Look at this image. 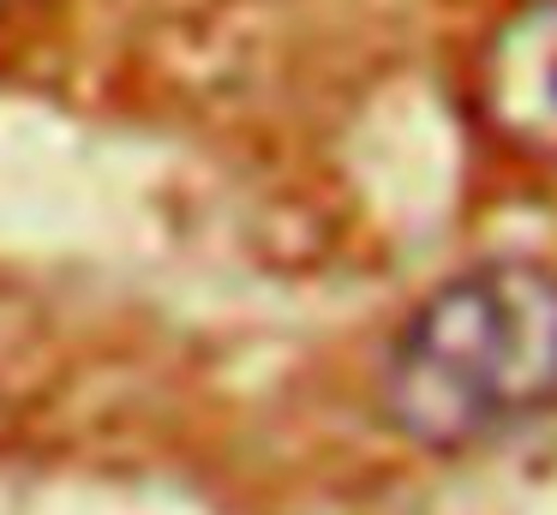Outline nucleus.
<instances>
[{"label":"nucleus","mask_w":557,"mask_h":515,"mask_svg":"<svg viewBox=\"0 0 557 515\" xmlns=\"http://www.w3.org/2000/svg\"><path fill=\"white\" fill-rule=\"evenodd\" d=\"M13 7H25V0H0V12H13Z\"/></svg>","instance_id":"7ed1b4c3"},{"label":"nucleus","mask_w":557,"mask_h":515,"mask_svg":"<svg viewBox=\"0 0 557 515\" xmlns=\"http://www.w3.org/2000/svg\"><path fill=\"white\" fill-rule=\"evenodd\" d=\"M480 114L528 162H557V0H521L480 54Z\"/></svg>","instance_id":"f03ea898"},{"label":"nucleus","mask_w":557,"mask_h":515,"mask_svg":"<svg viewBox=\"0 0 557 515\" xmlns=\"http://www.w3.org/2000/svg\"><path fill=\"white\" fill-rule=\"evenodd\" d=\"M377 407L437 455L485 450L557 407V270L480 258L425 287L377 359Z\"/></svg>","instance_id":"f257e3e1"}]
</instances>
